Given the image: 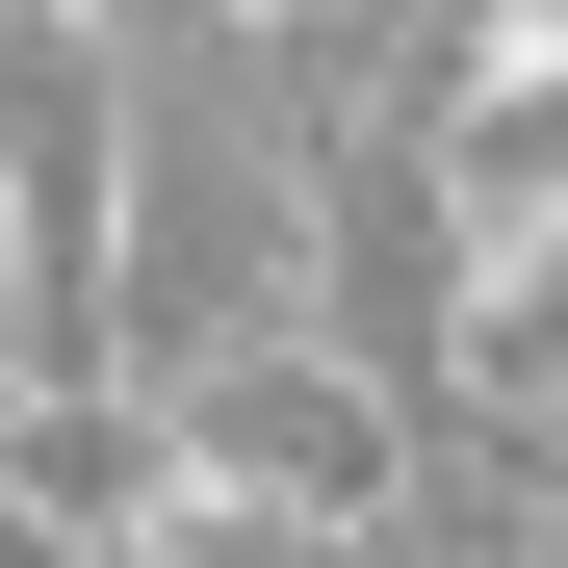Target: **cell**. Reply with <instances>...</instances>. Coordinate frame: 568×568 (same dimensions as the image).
<instances>
[{
    "mask_svg": "<svg viewBox=\"0 0 568 568\" xmlns=\"http://www.w3.org/2000/svg\"><path fill=\"white\" fill-rule=\"evenodd\" d=\"M155 439H181V465H233L258 517H414V388H388L336 311H258V336H207V362L155 388Z\"/></svg>",
    "mask_w": 568,
    "mask_h": 568,
    "instance_id": "obj_1",
    "label": "cell"
},
{
    "mask_svg": "<svg viewBox=\"0 0 568 568\" xmlns=\"http://www.w3.org/2000/svg\"><path fill=\"white\" fill-rule=\"evenodd\" d=\"M465 414H568V207H517L491 258H465V336H439Z\"/></svg>",
    "mask_w": 568,
    "mask_h": 568,
    "instance_id": "obj_2",
    "label": "cell"
},
{
    "mask_svg": "<svg viewBox=\"0 0 568 568\" xmlns=\"http://www.w3.org/2000/svg\"><path fill=\"white\" fill-rule=\"evenodd\" d=\"M207 27H233V52H362L388 0H207Z\"/></svg>",
    "mask_w": 568,
    "mask_h": 568,
    "instance_id": "obj_3",
    "label": "cell"
},
{
    "mask_svg": "<svg viewBox=\"0 0 568 568\" xmlns=\"http://www.w3.org/2000/svg\"><path fill=\"white\" fill-rule=\"evenodd\" d=\"M0 336H27V311H0Z\"/></svg>",
    "mask_w": 568,
    "mask_h": 568,
    "instance_id": "obj_4",
    "label": "cell"
}]
</instances>
